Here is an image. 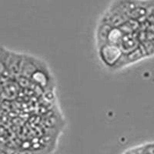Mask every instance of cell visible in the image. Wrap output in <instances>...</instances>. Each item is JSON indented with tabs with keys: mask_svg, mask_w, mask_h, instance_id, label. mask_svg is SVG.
<instances>
[{
	"mask_svg": "<svg viewBox=\"0 0 154 154\" xmlns=\"http://www.w3.org/2000/svg\"><path fill=\"white\" fill-rule=\"evenodd\" d=\"M98 55L101 63L107 68L118 69L123 67L124 53L118 45L103 44L98 47Z\"/></svg>",
	"mask_w": 154,
	"mask_h": 154,
	"instance_id": "cell-1",
	"label": "cell"
},
{
	"mask_svg": "<svg viewBox=\"0 0 154 154\" xmlns=\"http://www.w3.org/2000/svg\"><path fill=\"white\" fill-rule=\"evenodd\" d=\"M24 55L10 51L6 67V74L10 76L16 77L21 75Z\"/></svg>",
	"mask_w": 154,
	"mask_h": 154,
	"instance_id": "cell-2",
	"label": "cell"
},
{
	"mask_svg": "<svg viewBox=\"0 0 154 154\" xmlns=\"http://www.w3.org/2000/svg\"><path fill=\"white\" fill-rule=\"evenodd\" d=\"M112 28H113V27H112L107 23H104V22H103L99 26V27L96 29V43L98 45V47L108 42L109 34V32L112 29Z\"/></svg>",
	"mask_w": 154,
	"mask_h": 154,
	"instance_id": "cell-3",
	"label": "cell"
},
{
	"mask_svg": "<svg viewBox=\"0 0 154 154\" xmlns=\"http://www.w3.org/2000/svg\"><path fill=\"white\" fill-rule=\"evenodd\" d=\"M10 51L4 46H0V76L6 73V67Z\"/></svg>",
	"mask_w": 154,
	"mask_h": 154,
	"instance_id": "cell-4",
	"label": "cell"
},
{
	"mask_svg": "<svg viewBox=\"0 0 154 154\" xmlns=\"http://www.w3.org/2000/svg\"><path fill=\"white\" fill-rule=\"evenodd\" d=\"M141 149L144 152L147 154H154V143H147L143 146H141Z\"/></svg>",
	"mask_w": 154,
	"mask_h": 154,
	"instance_id": "cell-5",
	"label": "cell"
}]
</instances>
